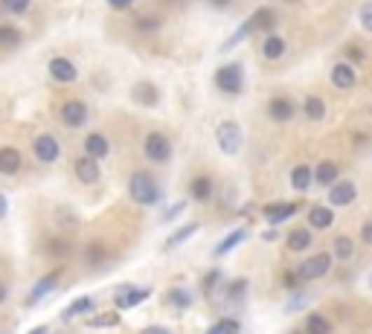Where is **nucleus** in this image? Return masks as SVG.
Returning <instances> with one entry per match:
<instances>
[{
  "instance_id": "nucleus-1",
  "label": "nucleus",
  "mask_w": 372,
  "mask_h": 334,
  "mask_svg": "<svg viewBox=\"0 0 372 334\" xmlns=\"http://www.w3.org/2000/svg\"><path fill=\"white\" fill-rule=\"evenodd\" d=\"M128 195H131L134 204L154 207V204H160L163 189H160L158 181H154V174H149V172H134L131 181H128Z\"/></svg>"
},
{
  "instance_id": "nucleus-2",
  "label": "nucleus",
  "mask_w": 372,
  "mask_h": 334,
  "mask_svg": "<svg viewBox=\"0 0 372 334\" xmlns=\"http://www.w3.org/2000/svg\"><path fill=\"white\" fill-rule=\"evenodd\" d=\"M212 85L219 88L221 93H227V96H239L244 90V67L239 62L221 64L212 76Z\"/></svg>"
},
{
  "instance_id": "nucleus-3",
  "label": "nucleus",
  "mask_w": 372,
  "mask_h": 334,
  "mask_svg": "<svg viewBox=\"0 0 372 334\" xmlns=\"http://www.w3.org/2000/svg\"><path fill=\"white\" fill-rule=\"evenodd\" d=\"M215 143H219L221 154L227 157H236L244 146V134H242V125L236 120H224L219 123V128H215Z\"/></svg>"
},
{
  "instance_id": "nucleus-4",
  "label": "nucleus",
  "mask_w": 372,
  "mask_h": 334,
  "mask_svg": "<svg viewBox=\"0 0 372 334\" xmlns=\"http://www.w3.org/2000/svg\"><path fill=\"white\" fill-rule=\"evenodd\" d=\"M331 253H315V256H308V259H303V265L300 267H294L297 270V277L303 279V282H315V279H323L326 273L331 270Z\"/></svg>"
},
{
  "instance_id": "nucleus-5",
  "label": "nucleus",
  "mask_w": 372,
  "mask_h": 334,
  "mask_svg": "<svg viewBox=\"0 0 372 334\" xmlns=\"http://www.w3.org/2000/svg\"><path fill=\"white\" fill-rule=\"evenodd\" d=\"M143 154H146V160H151V163H169L172 160V143H169V137H163L160 131L146 134Z\"/></svg>"
},
{
  "instance_id": "nucleus-6",
  "label": "nucleus",
  "mask_w": 372,
  "mask_h": 334,
  "mask_svg": "<svg viewBox=\"0 0 372 334\" xmlns=\"http://www.w3.org/2000/svg\"><path fill=\"white\" fill-rule=\"evenodd\" d=\"M151 297V288L149 285H120L113 291V305L116 311H128V308H137L140 302H146Z\"/></svg>"
},
{
  "instance_id": "nucleus-7",
  "label": "nucleus",
  "mask_w": 372,
  "mask_h": 334,
  "mask_svg": "<svg viewBox=\"0 0 372 334\" xmlns=\"http://www.w3.org/2000/svg\"><path fill=\"white\" fill-rule=\"evenodd\" d=\"M32 154H35L38 163L50 166V163H55L58 157H62V143H58L53 134H38L32 140Z\"/></svg>"
},
{
  "instance_id": "nucleus-8",
  "label": "nucleus",
  "mask_w": 372,
  "mask_h": 334,
  "mask_svg": "<svg viewBox=\"0 0 372 334\" xmlns=\"http://www.w3.org/2000/svg\"><path fill=\"white\" fill-rule=\"evenodd\" d=\"M58 279H62V267H55V270L44 273V277H41V279H38V282L32 285V291H29V297L24 300V305H27V308L38 305V302H41V300L47 297V293H53V291H55Z\"/></svg>"
},
{
  "instance_id": "nucleus-9",
  "label": "nucleus",
  "mask_w": 372,
  "mask_h": 334,
  "mask_svg": "<svg viewBox=\"0 0 372 334\" xmlns=\"http://www.w3.org/2000/svg\"><path fill=\"white\" fill-rule=\"evenodd\" d=\"M50 78L53 82H58V85H73L76 78H79V70H76V64L70 62V58H64V55H55V58H50Z\"/></svg>"
},
{
  "instance_id": "nucleus-10",
  "label": "nucleus",
  "mask_w": 372,
  "mask_h": 334,
  "mask_svg": "<svg viewBox=\"0 0 372 334\" xmlns=\"http://www.w3.org/2000/svg\"><path fill=\"white\" fill-rule=\"evenodd\" d=\"M73 172H76V178H79L85 186H93V183H99L102 178V169H99V160H93V157L82 154V157H76V163H73Z\"/></svg>"
},
{
  "instance_id": "nucleus-11",
  "label": "nucleus",
  "mask_w": 372,
  "mask_h": 334,
  "mask_svg": "<svg viewBox=\"0 0 372 334\" xmlns=\"http://www.w3.org/2000/svg\"><path fill=\"white\" fill-rule=\"evenodd\" d=\"M355 201H358V186L352 181H338L335 186L329 189V207L331 209H335V207H349Z\"/></svg>"
},
{
  "instance_id": "nucleus-12",
  "label": "nucleus",
  "mask_w": 372,
  "mask_h": 334,
  "mask_svg": "<svg viewBox=\"0 0 372 334\" xmlns=\"http://www.w3.org/2000/svg\"><path fill=\"white\" fill-rule=\"evenodd\" d=\"M62 123L67 128H82L88 123V105L82 99H70L62 105Z\"/></svg>"
},
{
  "instance_id": "nucleus-13",
  "label": "nucleus",
  "mask_w": 372,
  "mask_h": 334,
  "mask_svg": "<svg viewBox=\"0 0 372 334\" xmlns=\"http://www.w3.org/2000/svg\"><path fill=\"white\" fill-rule=\"evenodd\" d=\"M262 215H265V221H268L270 227H280V224H285L288 218H294V215H297V204H288V201L268 204V207L262 209Z\"/></svg>"
},
{
  "instance_id": "nucleus-14",
  "label": "nucleus",
  "mask_w": 372,
  "mask_h": 334,
  "mask_svg": "<svg viewBox=\"0 0 372 334\" xmlns=\"http://www.w3.org/2000/svg\"><path fill=\"white\" fill-rule=\"evenodd\" d=\"M21 169H24V154L21 151H18L15 146H4V148H0V174L15 178Z\"/></svg>"
},
{
  "instance_id": "nucleus-15",
  "label": "nucleus",
  "mask_w": 372,
  "mask_h": 334,
  "mask_svg": "<svg viewBox=\"0 0 372 334\" xmlns=\"http://www.w3.org/2000/svg\"><path fill=\"white\" fill-rule=\"evenodd\" d=\"M85 154L93 157V160H105V157L111 154V143H108V137L99 134V131H90L85 137Z\"/></svg>"
},
{
  "instance_id": "nucleus-16",
  "label": "nucleus",
  "mask_w": 372,
  "mask_h": 334,
  "mask_svg": "<svg viewBox=\"0 0 372 334\" xmlns=\"http://www.w3.org/2000/svg\"><path fill=\"white\" fill-rule=\"evenodd\" d=\"M358 76H355V67H352L349 62H338L335 67H331V85H335L338 90H349L355 88Z\"/></svg>"
},
{
  "instance_id": "nucleus-17",
  "label": "nucleus",
  "mask_w": 372,
  "mask_h": 334,
  "mask_svg": "<svg viewBox=\"0 0 372 334\" xmlns=\"http://www.w3.org/2000/svg\"><path fill=\"white\" fill-rule=\"evenodd\" d=\"M294 113H297V108H294V102L285 99V96H273V99L268 102V116L273 123H288Z\"/></svg>"
},
{
  "instance_id": "nucleus-18",
  "label": "nucleus",
  "mask_w": 372,
  "mask_h": 334,
  "mask_svg": "<svg viewBox=\"0 0 372 334\" xmlns=\"http://www.w3.org/2000/svg\"><path fill=\"white\" fill-rule=\"evenodd\" d=\"M335 224V209L326 207V204H317L308 209V227L311 230H329Z\"/></svg>"
},
{
  "instance_id": "nucleus-19",
  "label": "nucleus",
  "mask_w": 372,
  "mask_h": 334,
  "mask_svg": "<svg viewBox=\"0 0 372 334\" xmlns=\"http://www.w3.org/2000/svg\"><path fill=\"white\" fill-rule=\"evenodd\" d=\"M212 192H215V186H212V178H209V174H198V178H192V183H189L192 201L207 204V201H212Z\"/></svg>"
},
{
  "instance_id": "nucleus-20",
  "label": "nucleus",
  "mask_w": 372,
  "mask_h": 334,
  "mask_svg": "<svg viewBox=\"0 0 372 334\" xmlns=\"http://www.w3.org/2000/svg\"><path fill=\"white\" fill-rule=\"evenodd\" d=\"M93 308H96V300L93 297H76L64 311H62V320L64 323H70V320H76V317H85V314H93Z\"/></svg>"
},
{
  "instance_id": "nucleus-21",
  "label": "nucleus",
  "mask_w": 372,
  "mask_h": 334,
  "mask_svg": "<svg viewBox=\"0 0 372 334\" xmlns=\"http://www.w3.org/2000/svg\"><path fill=\"white\" fill-rule=\"evenodd\" d=\"M338 178H340V169H338L335 160H320V163H317V169H315V183L331 189V186L338 183Z\"/></svg>"
},
{
  "instance_id": "nucleus-22",
  "label": "nucleus",
  "mask_w": 372,
  "mask_h": 334,
  "mask_svg": "<svg viewBox=\"0 0 372 334\" xmlns=\"http://www.w3.org/2000/svg\"><path fill=\"white\" fill-rule=\"evenodd\" d=\"M285 50H288V44H285V38H282V35H277V32L265 35V44H262V55L268 58V62H280V58L285 55Z\"/></svg>"
},
{
  "instance_id": "nucleus-23",
  "label": "nucleus",
  "mask_w": 372,
  "mask_h": 334,
  "mask_svg": "<svg viewBox=\"0 0 372 334\" xmlns=\"http://www.w3.org/2000/svg\"><path fill=\"white\" fill-rule=\"evenodd\" d=\"M247 239V227H239V230H233L230 235H227V239H221L219 242V247H215L212 250V256L215 259H221V256H227V253H233V250H236L242 242Z\"/></svg>"
},
{
  "instance_id": "nucleus-24",
  "label": "nucleus",
  "mask_w": 372,
  "mask_h": 334,
  "mask_svg": "<svg viewBox=\"0 0 372 334\" xmlns=\"http://www.w3.org/2000/svg\"><path fill=\"white\" fill-rule=\"evenodd\" d=\"M134 99L140 102L143 108H158V102H160V93H158V88H154L151 82H140L134 88Z\"/></svg>"
},
{
  "instance_id": "nucleus-25",
  "label": "nucleus",
  "mask_w": 372,
  "mask_h": 334,
  "mask_svg": "<svg viewBox=\"0 0 372 334\" xmlns=\"http://www.w3.org/2000/svg\"><path fill=\"white\" fill-rule=\"evenodd\" d=\"M250 27H253V32H273V27H277V15H273L270 9H256L253 12V18H250Z\"/></svg>"
},
{
  "instance_id": "nucleus-26",
  "label": "nucleus",
  "mask_w": 372,
  "mask_h": 334,
  "mask_svg": "<svg viewBox=\"0 0 372 334\" xmlns=\"http://www.w3.org/2000/svg\"><path fill=\"white\" fill-rule=\"evenodd\" d=\"M24 41V32L12 24H0V50H18Z\"/></svg>"
},
{
  "instance_id": "nucleus-27",
  "label": "nucleus",
  "mask_w": 372,
  "mask_h": 334,
  "mask_svg": "<svg viewBox=\"0 0 372 334\" xmlns=\"http://www.w3.org/2000/svg\"><path fill=\"white\" fill-rule=\"evenodd\" d=\"M311 183H315V169H308L305 163L294 166V172H291V186L297 189V192H305Z\"/></svg>"
},
{
  "instance_id": "nucleus-28",
  "label": "nucleus",
  "mask_w": 372,
  "mask_h": 334,
  "mask_svg": "<svg viewBox=\"0 0 372 334\" xmlns=\"http://www.w3.org/2000/svg\"><path fill=\"white\" fill-rule=\"evenodd\" d=\"M352 256H355V242H352L349 235H338L335 244H331V259H338V262H349Z\"/></svg>"
},
{
  "instance_id": "nucleus-29",
  "label": "nucleus",
  "mask_w": 372,
  "mask_h": 334,
  "mask_svg": "<svg viewBox=\"0 0 372 334\" xmlns=\"http://www.w3.org/2000/svg\"><path fill=\"white\" fill-rule=\"evenodd\" d=\"M120 323H123L120 311H105V314H96V317H88L85 320L88 328H116Z\"/></svg>"
},
{
  "instance_id": "nucleus-30",
  "label": "nucleus",
  "mask_w": 372,
  "mask_h": 334,
  "mask_svg": "<svg viewBox=\"0 0 372 334\" xmlns=\"http://www.w3.org/2000/svg\"><path fill=\"white\" fill-rule=\"evenodd\" d=\"M198 230H201V224H186V227H178V230H174V232L169 235V239H166V247H163V250H174V247H181V244H184V242H189Z\"/></svg>"
},
{
  "instance_id": "nucleus-31",
  "label": "nucleus",
  "mask_w": 372,
  "mask_h": 334,
  "mask_svg": "<svg viewBox=\"0 0 372 334\" xmlns=\"http://www.w3.org/2000/svg\"><path fill=\"white\" fill-rule=\"evenodd\" d=\"M288 250L291 253H303V250H308L311 247V230H303V227H297V230H291V235H288Z\"/></svg>"
},
{
  "instance_id": "nucleus-32",
  "label": "nucleus",
  "mask_w": 372,
  "mask_h": 334,
  "mask_svg": "<svg viewBox=\"0 0 372 334\" xmlns=\"http://www.w3.org/2000/svg\"><path fill=\"white\" fill-rule=\"evenodd\" d=\"M303 113L308 116V120L320 123V120H326V102L320 99V96H305V99H303Z\"/></svg>"
},
{
  "instance_id": "nucleus-33",
  "label": "nucleus",
  "mask_w": 372,
  "mask_h": 334,
  "mask_svg": "<svg viewBox=\"0 0 372 334\" xmlns=\"http://www.w3.org/2000/svg\"><path fill=\"white\" fill-rule=\"evenodd\" d=\"M166 302L178 311H186V308H192V293L186 288H172V291H166Z\"/></svg>"
},
{
  "instance_id": "nucleus-34",
  "label": "nucleus",
  "mask_w": 372,
  "mask_h": 334,
  "mask_svg": "<svg viewBox=\"0 0 372 334\" xmlns=\"http://www.w3.org/2000/svg\"><path fill=\"white\" fill-rule=\"evenodd\" d=\"M207 334H242V323L236 317H221L207 328Z\"/></svg>"
},
{
  "instance_id": "nucleus-35",
  "label": "nucleus",
  "mask_w": 372,
  "mask_h": 334,
  "mask_svg": "<svg viewBox=\"0 0 372 334\" xmlns=\"http://www.w3.org/2000/svg\"><path fill=\"white\" fill-rule=\"evenodd\" d=\"M85 262H88L90 267H102V265L108 262V250H105L102 244H88V247H85Z\"/></svg>"
},
{
  "instance_id": "nucleus-36",
  "label": "nucleus",
  "mask_w": 372,
  "mask_h": 334,
  "mask_svg": "<svg viewBox=\"0 0 372 334\" xmlns=\"http://www.w3.org/2000/svg\"><path fill=\"white\" fill-rule=\"evenodd\" d=\"M331 328H329V320L323 317V314H308L305 317V328H303V334H329Z\"/></svg>"
},
{
  "instance_id": "nucleus-37",
  "label": "nucleus",
  "mask_w": 372,
  "mask_h": 334,
  "mask_svg": "<svg viewBox=\"0 0 372 334\" xmlns=\"http://www.w3.org/2000/svg\"><path fill=\"white\" fill-rule=\"evenodd\" d=\"M250 32H253V27H250V21H244V24H242V27H239V29H236V32H233V35L227 38V41L221 44V53H230L233 47H239V44L244 41V38H247Z\"/></svg>"
},
{
  "instance_id": "nucleus-38",
  "label": "nucleus",
  "mask_w": 372,
  "mask_h": 334,
  "mask_svg": "<svg viewBox=\"0 0 372 334\" xmlns=\"http://www.w3.org/2000/svg\"><path fill=\"white\" fill-rule=\"evenodd\" d=\"M32 6V0H0V9L6 15H27Z\"/></svg>"
},
{
  "instance_id": "nucleus-39",
  "label": "nucleus",
  "mask_w": 372,
  "mask_h": 334,
  "mask_svg": "<svg viewBox=\"0 0 372 334\" xmlns=\"http://www.w3.org/2000/svg\"><path fill=\"white\" fill-rule=\"evenodd\" d=\"M70 242H64V239H50L47 242V253L50 256H70Z\"/></svg>"
},
{
  "instance_id": "nucleus-40",
  "label": "nucleus",
  "mask_w": 372,
  "mask_h": 334,
  "mask_svg": "<svg viewBox=\"0 0 372 334\" xmlns=\"http://www.w3.org/2000/svg\"><path fill=\"white\" fill-rule=\"evenodd\" d=\"M247 288H250L247 279H233V282L227 285V300H242L244 293H247Z\"/></svg>"
},
{
  "instance_id": "nucleus-41",
  "label": "nucleus",
  "mask_w": 372,
  "mask_h": 334,
  "mask_svg": "<svg viewBox=\"0 0 372 334\" xmlns=\"http://www.w3.org/2000/svg\"><path fill=\"white\" fill-rule=\"evenodd\" d=\"M221 279H224V273H221L219 267H212V270L207 273V277H204V293H207V297H209V293H215V288H219Z\"/></svg>"
},
{
  "instance_id": "nucleus-42",
  "label": "nucleus",
  "mask_w": 372,
  "mask_h": 334,
  "mask_svg": "<svg viewBox=\"0 0 372 334\" xmlns=\"http://www.w3.org/2000/svg\"><path fill=\"white\" fill-rule=\"evenodd\" d=\"M358 18H361V27L366 32H372V0H366V4L358 9Z\"/></svg>"
},
{
  "instance_id": "nucleus-43",
  "label": "nucleus",
  "mask_w": 372,
  "mask_h": 334,
  "mask_svg": "<svg viewBox=\"0 0 372 334\" xmlns=\"http://www.w3.org/2000/svg\"><path fill=\"white\" fill-rule=\"evenodd\" d=\"M158 27H160V18H137V29H143V32H151Z\"/></svg>"
},
{
  "instance_id": "nucleus-44",
  "label": "nucleus",
  "mask_w": 372,
  "mask_h": 334,
  "mask_svg": "<svg viewBox=\"0 0 372 334\" xmlns=\"http://www.w3.org/2000/svg\"><path fill=\"white\" fill-rule=\"evenodd\" d=\"M186 204H189V201H181V204H174L172 209H166V212H163V224H169V221H174V218H178V215L186 209Z\"/></svg>"
},
{
  "instance_id": "nucleus-45",
  "label": "nucleus",
  "mask_w": 372,
  "mask_h": 334,
  "mask_svg": "<svg viewBox=\"0 0 372 334\" xmlns=\"http://www.w3.org/2000/svg\"><path fill=\"white\" fill-rule=\"evenodd\" d=\"M282 285H285L288 291H294V288H297V285H303V279L297 277V270H288L285 277H282Z\"/></svg>"
},
{
  "instance_id": "nucleus-46",
  "label": "nucleus",
  "mask_w": 372,
  "mask_h": 334,
  "mask_svg": "<svg viewBox=\"0 0 372 334\" xmlns=\"http://www.w3.org/2000/svg\"><path fill=\"white\" fill-rule=\"evenodd\" d=\"M137 4V0H108V6L116 9V12H123V9H131Z\"/></svg>"
},
{
  "instance_id": "nucleus-47",
  "label": "nucleus",
  "mask_w": 372,
  "mask_h": 334,
  "mask_svg": "<svg viewBox=\"0 0 372 334\" xmlns=\"http://www.w3.org/2000/svg\"><path fill=\"white\" fill-rule=\"evenodd\" d=\"M6 215H9V198L6 192H0V221H6Z\"/></svg>"
},
{
  "instance_id": "nucleus-48",
  "label": "nucleus",
  "mask_w": 372,
  "mask_h": 334,
  "mask_svg": "<svg viewBox=\"0 0 372 334\" xmlns=\"http://www.w3.org/2000/svg\"><path fill=\"white\" fill-rule=\"evenodd\" d=\"M361 239H364V244L372 247V221H366V224L361 227Z\"/></svg>"
},
{
  "instance_id": "nucleus-49",
  "label": "nucleus",
  "mask_w": 372,
  "mask_h": 334,
  "mask_svg": "<svg viewBox=\"0 0 372 334\" xmlns=\"http://www.w3.org/2000/svg\"><path fill=\"white\" fill-rule=\"evenodd\" d=\"M346 55H349L355 64H361V62H364V53H361L358 47H349V50H346Z\"/></svg>"
},
{
  "instance_id": "nucleus-50",
  "label": "nucleus",
  "mask_w": 372,
  "mask_h": 334,
  "mask_svg": "<svg viewBox=\"0 0 372 334\" xmlns=\"http://www.w3.org/2000/svg\"><path fill=\"white\" fill-rule=\"evenodd\" d=\"M140 334H172L169 328H163V326H146Z\"/></svg>"
},
{
  "instance_id": "nucleus-51",
  "label": "nucleus",
  "mask_w": 372,
  "mask_h": 334,
  "mask_svg": "<svg viewBox=\"0 0 372 334\" xmlns=\"http://www.w3.org/2000/svg\"><path fill=\"white\" fill-rule=\"evenodd\" d=\"M305 305V297H303V293H297V297H294L291 302H288V311H294V308H303Z\"/></svg>"
},
{
  "instance_id": "nucleus-52",
  "label": "nucleus",
  "mask_w": 372,
  "mask_h": 334,
  "mask_svg": "<svg viewBox=\"0 0 372 334\" xmlns=\"http://www.w3.org/2000/svg\"><path fill=\"white\" fill-rule=\"evenodd\" d=\"M6 300H9V288H6L4 282H0V305H4Z\"/></svg>"
},
{
  "instance_id": "nucleus-53",
  "label": "nucleus",
  "mask_w": 372,
  "mask_h": 334,
  "mask_svg": "<svg viewBox=\"0 0 372 334\" xmlns=\"http://www.w3.org/2000/svg\"><path fill=\"white\" fill-rule=\"evenodd\" d=\"M27 334H50V328H47V326H35V328H29Z\"/></svg>"
},
{
  "instance_id": "nucleus-54",
  "label": "nucleus",
  "mask_w": 372,
  "mask_h": 334,
  "mask_svg": "<svg viewBox=\"0 0 372 334\" xmlns=\"http://www.w3.org/2000/svg\"><path fill=\"white\" fill-rule=\"evenodd\" d=\"M262 239H265V242H273V239H277V230H268V232L262 235Z\"/></svg>"
},
{
  "instance_id": "nucleus-55",
  "label": "nucleus",
  "mask_w": 372,
  "mask_h": 334,
  "mask_svg": "<svg viewBox=\"0 0 372 334\" xmlns=\"http://www.w3.org/2000/svg\"><path fill=\"white\" fill-rule=\"evenodd\" d=\"M212 4H215V6H219V9H224V6L230 4V0H212Z\"/></svg>"
},
{
  "instance_id": "nucleus-56",
  "label": "nucleus",
  "mask_w": 372,
  "mask_h": 334,
  "mask_svg": "<svg viewBox=\"0 0 372 334\" xmlns=\"http://www.w3.org/2000/svg\"><path fill=\"white\" fill-rule=\"evenodd\" d=\"M366 285H369V291H372V273H369V279H366Z\"/></svg>"
},
{
  "instance_id": "nucleus-57",
  "label": "nucleus",
  "mask_w": 372,
  "mask_h": 334,
  "mask_svg": "<svg viewBox=\"0 0 372 334\" xmlns=\"http://www.w3.org/2000/svg\"><path fill=\"white\" fill-rule=\"evenodd\" d=\"M291 334H303V331H291Z\"/></svg>"
},
{
  "instance_id": "nucleus-58",
  "label": "nucleus",
  "mask_w": 372,
  "mask_h": 334,
  "mask_svg": "<svg viewBox=\"0 0 372 334\" xmlns=\"http://www.w3.org/2000/svg\"><path fill=\"white\" fill-rule=\"evenodd\" d=\"M288 4H297V0H288Z\"/></svg>"
},
{
  "instance_id": "nucleus-59",
  "label": "nucleus",
  "mask_w": 372,
  "mask_h": 334,
  "mask_svg": "<svg viewBox=\"0 0 372 334\" xmlns=\"http://www.w3.org/2000/svg\"><path fill=\"white\" fill-rule=\"evenodd\" d=\"M0 12H4V9H0Z\"/></svg>"
}]
</instances>
